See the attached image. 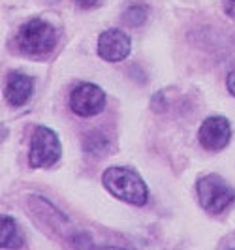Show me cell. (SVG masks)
Returning <instances> with one entry per match:
<instances>
[{
  "mask_svg": "<svg viewBox=\"0 0 235 250\" xmlns=\"http://www.w3.org/2000/svg\"><path fill=\"white\" fill-rule=\"evenodd\" d=\"M196 190H198L201 209L209 214L224 213L235 201V190L222 177L214 175V173L201 177L196 185Z\"/></svg>",
  "mask_w": 235,
  "mask_h": 250,
  "instance_id": "3957f363",
  "label": "cell"
},
{
  "mask_svg": "<svg viewBox=\"0 0 235 250\" xmlns=\"http://www.w3.org/2000/svg\"><path fill=\"white\" fill-rule=\"evenodd\" d=\"M102 185L113 198L136 207H143L149 200L147 185L130 167H123V166L107 167L102 175Z\"/></svg>",
  "mask_w": 235,
  "mask_h": 250,
  "instance_id": "6da1fadb",
  "label": "cell"
},
{
  "mask_svg": "<svg viewBox=\"0 0 235 250\" xmlns=\"http://www.w3.org/2000/svg\"><path fill=\"white\" fill-rule=\"evenodd\" d=\"M224 12L228 17L235 19V0H224Z\"/></svg>",
  "mask_w": 235,
  "mask_h": 250,
  "instance_id": "4fadbf2b",
  "label": "cell"
},
{
  "mask_svg": "<svg viewBox=\"0 0 235 250\" xmlns=\"http://www.w3.org/2000/svg\"><path fill=\"white\" fill-rule=\"evenodd\" d=\"M47 2H59V0H47Z\"/></svg>",
  "mask_w": 235,
  "mask_h": 250,
  "instance_id": "9a60e30c",
  "label": "cell"
},
{
  "mask_svg": "<svg viewBox=\"0 0 235 250\" xmlns=\"http://www.w3.org/2000/svg\"><path fill=\"white\" fill-rule=\"evenodd\" d=\"M100 0H75V4L77 6H81V8H92V6H96Z\"/></svg>",
  "mask_w": 235,
  "mask_h": 250,
  "instance_id": "5bb4252c",
  "label": "cell"
},
{
  "mask_svg": "<svg viewBox=\"0 0 235 250\" xmlns=\"http://www.w3.org/2000/svg\"><path fill=\"white\" fill-rule=\"evenodd\" d=\"M106 107V94L98 85L81 83L70 94V109L79 117H94Z\"/></svg>",
  "mask_w": 235,
  "mask_h": 250,
  "instance_id": "5b68a950",
  "label": "cell"
},
{
  "mask_svg": "<svg viewBox=\"0 0 235 250\" xmlns=\"http://www.w3.org/2000/svg\"><path fill=\"white\" fill-rule=\"evenodd\" d=\"M62 152V145L59 136L47 128L38 126L30 139V152H28V164L30 167H51L59 162Z\"/></svg>",
  "mask_w": 235,
  "mask_h": 250,
  "instance_id": "277c9868",
  "label": "cell"
},
{
  "mask_svg": "<svg viewBox=\"0 0 235 250\" xmlns=\"http://www.w3.org/2000/svg\"><path fill=\"white\" fill-rule=\"evenodd\" d=\"M34 92V81L32 77H28L25 74H19L15 72L8 77V83H6V100L13 107H21L25 105L26 102L30 100Z\"/></svg>",
  "mask_w": 235,
  "mask_h": 250,
  "instance_id": "ba28073f",
  "label": "cell"
},
{
  "mask_svg": "<svg viewBox=\"0 0 235 250\" xmlns=\"http://www.w3.org/2000/svg\"><path fill=\"white\" fill-rule=\"evenodd\" d=\"M59 40V32L53 26V23L36 17L26 21L25 25L17 32V45L23 53L32 55V57H42L55 49Z\"/></svg>",
  "mask_w": 235,
  "mask_h": 250,
  "instance_id": "7a4b0ae2",
  "label": "cell"
},
{
  "mask_svg": "<svg viewBox=\"0 0 235 250\" xmlns=\"http://www.w3.org/2000/svg\"><path fill=\"white\" fill-rule=\"evenodd\" d=\"M124 21L130 26L143 25V21H145V10L141 6H132L128 12L124 13Z\"/></svg>",
  "mask_w": 235,
  "mask_h": 250,
  "instance_id": "8fae6325",
  "label": "cell"
},
{
  "mask_svg": "<svg viewBox=\"0 0 235 250\" xmlns=\"http://www.w3.org/2000/svg\"><path fill=\"white\" fill-rule=\"evenodd\" d=\"M0 247L2 249H21L23 237L19 235V228L12 216H2V228H0Z\"/></svg>",
  "mask_w": 235,
  "mask_h": 250,
  "instance_id": "9c48e42d",
  "label": "cell"
},
{
  "mask_svg": "<svg viewBox=\"0 0 235 250\" xmlns=\"http://www.w3.org/2000/svg\"><path fill=\"white\" fill-rule=\"evenodd\" d=\"M226 87H228V92L235 96V68L228 74V79H226Z\"/></svg>",
  "mask_w": 235,
  "mask_h": 250,
  "instance_id": "7c38bea8",
  "label": "cell"
},
{
  "mask_svg": "<svg viewBox=\"0 0 235 250\" xmlns=\"http://www.w3.org/2000/svg\"><path fill=\"white\" fill-rule=\"evenodd\" d=\"M198 139L199 145L205 150H222L224 147H228L232 139V126L224 117H207L199 126Z\"/></svg>",
  "mask_w": 235,
  "mask_h": 250,
  "instance_id": "8992f818",
  "label": "cell"
},
{
  "mask_svg": "<svg viewBox=\"0 0 235 250\" xmlns=\"http://www.w3.org/2000/svg\"><path fill=\"white\" fill-rule=\"evenodd\" d=\"M132 40L121 28H107L98 38V55L107 62H121L130 55Z\"/></svg>",
  "mask_w": 235,
  "mask_h": 250,
  "instance_id": "52a82bcc",
  "label": "cell"
},
{
  "mask_svg": "<svg viewBox=\"0 0 235 250\" xmlns=\"http://www.w3.org/2000/svg\"><path fill=\"white\" fill-rule=\"evenodd\" d=\"M109 147V141L106 136H102L98 132H92L88 134L87 139H85V149L90 152V154H104Z\"/></svg>",
  "mask_w": 235,
  "mask_h": 250,
  "instance_id": "30bf717a",
  "label": "cell"
}]
</instances>
